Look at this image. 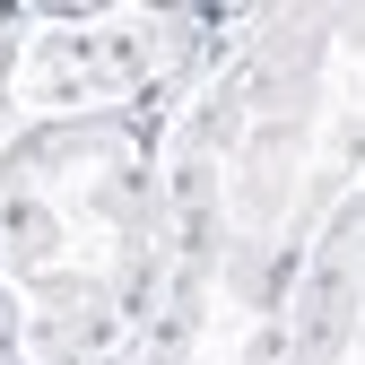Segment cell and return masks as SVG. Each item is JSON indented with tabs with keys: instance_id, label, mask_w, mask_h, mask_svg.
<instances>
[{
	"instance_id": "obj_1",
	"label": "cell",
	"mask_w": 365,
	"mask_h": 365,
	"mask_svg": "<svg viewBox=\"0 0 365 365\" xmlns=\"http://www.w3.org/2000/svg\"><path fill=\"white\" fill-rule=\"evenodd\" d=\"M165 296L130 365H269L331 217L365 200V0L235 9L157 113Z\"/></svg>"
},
{
	"instance_id": "obj_3",
	"label": "cell",
	"mask_w": 365,
	"mask_h": 365,
	"mask_svg": "<svg viewBox=\"0 0 365 365\" xmlns=\"http://www.w3.org/2000/svg\"><path fill=\"white\" fill-rule=\"evenodd\" d=\"M235 9H18V53L0 87V122H122L165 113L192 70L226 43Z\"/></svg>"
},
{
	"instance_id": "obj_2",
	"label": "cell",
	"mask_w": 365,
	"mask_h": 365,
	"mask_svg": "<svg viewBox=\"0 0 365 365\" xmlns=\"http://www.w3.org/2000/svg\"><path fill=\"white\" fill-rule=\"evenodd\" d=\"M157 296V113L0 122V365H130Z\"/></svg>"
},
{
	"instance_id": "obj_4",
	"label": "cell",
	"mask_w": 365,
	"mask_h": 365,
	"mask_svg": "<svg viewBox=\"0 0 365 365\" xmlns=\"http://www.w3.org/2000/svg\"><path fill=\"white\" fill-rule=\"evenodd\" d=\"M269 365H365V200H348L304 252Z\"/></svg>"
},
{
	"instance_id": "obj_5",
	"label": "cell",
	"mask_w": 365,
	"mask_h": 365,
	"mask_svg": "<svg viewBox=\"0 0 365 365\" xmlns=\"http://www.w3.org/2000/svg\"><path fill=\"white\" fill-rule=\"evenodd\" d=\"M9 53H18V9H0V87H9Z\"/></svg>"
}]
</instances>
